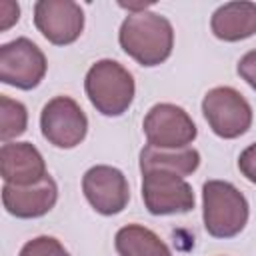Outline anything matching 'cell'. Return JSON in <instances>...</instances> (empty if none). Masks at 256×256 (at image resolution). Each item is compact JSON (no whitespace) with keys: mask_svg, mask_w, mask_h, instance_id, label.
<instances>
[{"mask_svg":"<svg viewBox=\"0 0 256 256\" xmlns=\"http://www.w3.org/2000/svg\"><path fill=\"white\" fill-rule=\"evenodd\" d=\"M238 170L246 180L256 184V142L246 146L238 156Z\"/></svg>","mask_w":256,"mask_h":256,"instance_id":"cell-18","label":"cell"},{"mask_svg":"<svg viewBox=\"0 0 256 256\" xmlns=\"http://www.w3.org/2000/svg\"><path fill=\"white\" fill-rule=\"evenodd\" d=\"M34 26L50 44L68 46L84 30V10L72 0H38L34 4Z\"/></svg>","mask_w":256,"mask_h":256,"instance_id":"cell-10","label":"cell"},{"mask_svg":"<svg viewBox=\"0 0 256 256\" xmlns=\"http://www.w3.org/2000/svg\"><path fill=\"white\" fill-rule=\"evenodd\" d=\"M210 30L218 40L240 42L256 34V4L226 2L218 6L210 18Z\"/></svg>","mask_w":256,"mask_h":256,"instance_id":"cell-13","label":"cell"},{"mask_svg":"<svg viewBox=\"0 0 256 256\" xmlns=\"http://www.w3.org/2000/svg\"><path fill=\"white\" fill-rule=\"evenodd\" d=\"M28 110L22 102L2 94L0 96V140L6 144L26 132Z\"/></svg>","mask_w":256,"mask_h":256,"instance_id":"cell-16","label":"cell"},{"mask_svg":"<svg viewBox=\"0 0 256 256\" xmlns=\"http://www.w3.org/2000/svg\"><path fill=\"white\" fill-rule=\"evenodd\" d=\"M82 192L88 204L102 216L120 214L130 200V186L122 170L96 164L88 168L82 176Z\"/></svg>","mask_w":256,"mask_h":256,"instance_id":"cell-9","label":"cell"},{"mask_svg":"<svg viewBox=\"0 0 256 256\" xmlns=\"http://www.w3.org/2000/svg\"><path fill=\"white\" fill-rule=\"evenodd\" d=\"M0 174L4 184L32 186L48 176L40 150L30 142H6L0 148Z\"/></svg>","mask_w":256,"mask_h":256,"instance_id":"cell-11","label":"cell"},{"mask_svg":"<svg viewBox=\"0 0 256 256\" xmlns=\"http://www.w3.org/2000/svg\"><path fill=\"white\" fill-rule=\"evenodd\" d=\"M238 74L242 80H246V84L256 90V48L246 52L240 60H238V66H236Z\"/></svg>","mask_w":256,"mask_h":256,"instance_id":"cell-19","label":"cell"},{"mask_svg":"<svg viewBox=\"0 0 256 256\" xmlns=\"http://www.w3.org/2000/svg\"><path fill=\"white\" fill-rule=\"evenodd\" d=\"M58 200V186L48 174L44 180L32 186H2V204L8 214L16 218H40L48 214Z\"/></svg>","mask_w":256,"mask_h":256,"instance_id":"cell-12","label":"cell"},{"mask_svg":"<svg viewBox=\"0 0 256 256\" xmlns=\"http://www.w3.org/2000/svg\"><path fill=\"white\" fill-rule=\"evenodd\" d=\"M202 114L210 130L224 140L238 138L252 126V106L232 86L208 90L202 98Z\"/></svg>","mask_w":256,"mask_h":256,"instance_id":"cell-4","label":"cell"},{"mask_svg":"<svg viewBox=\"0 0 256 256\" xmlns=\"http://www.w3.org/2000/svg\"><path fill=\"white\" fill-rule=\"evenodd\" d=\"M198 166H200V152L192 146L178 148V150H164V148H154L146 144L140 150V172H146L152 168H164L180 176H188L196 172Z\"/></svg>","mask_w":256,"mask_h":256,"instance_id":"cell-15","label":"cell"},{"mask_svg":"<svg viewBox=\"0 0 256 256\" xmlns=\"http://www.w3.org/2000/svg\"><path fill=\"white\" fill-rule=\"evenodd\" d=\"M18 20H20V6H18V2L2 0L0 2V30L6 32Z\"/></svg>","mask_w":256,"mask_h":256,"instance_id":"cell-20","label":"cell"},{"mask_svg":"<svg viewBox=\"0 0 256 256\" xmlns=\"http://www.w3.org/2000/svg\"><path fill=\"white\" fill-rule=\"evenodd\" d=\"M18 256H70V252L54 236H36L22 246Z\"/></svg>","mask_w":256,"mask_h":256,"instance_id":"cell-17","label":"cell"},{"mask_svg":"<svg viewBox=\"0 0 256 256\" xmlns=\"http://www.w3.org/2000/svg\"><path fill=\"white\" fill-rule=\"evenodd\" d=\"M246 196L226 180H208L202 186V220L214 238H234L248 222Z\"/></svg>","mask_w":256,"mask_h":256,"instance_id":"cell-2","label":"cell"},{"mask_svg":"<svg viewBox=\"0 0 256 256\" xmlns=\"http://www.w3.org/2000/svg\"><path fill=\"white\" fill-rule=\"evenodd\" d=\"M142 200L152 216L186 214L196 204L194 190L184 176L164 168L142 172Z\"/></svg>","mask_w":256,"mask_h":256,"instance_id":"cell-5","label":"cell"},{"mask_svg":"<svg viewBox=\"0 0 256 256\" xmlns=\"http://www.w3.org/2000/svg\"><path fill=\"white\" fill-rule=\"evenodd\" d=\"M40 130L52 146L68 150L86 138L88 118L74 98L54 96L40 112Z\"/></svg>","mask_w":256,"mask_h":256,"instance_id":"cell-8","label":"cell"},{"mask_svg":"<svg viewBox=\"0 0 256 256\" xmlns=\"http://www.w3.org/2000/svg\"><path fill=\"white\" fill-rule=\"evenodd\" d=\"M118 42L140 66L152 68L170 58L174 48V28L162 14L150 10L128 12L120 26Z\"/></svg>","mask_w":256,"mask_h":256,"instance_id":"cell-1","label":"cell"},{"mask_svg":"<svg viewBox=\"0 0 256 256\" xmlns=\"http://www.w3.org/2000/svg\"><path fill=\"white\" fill-rule=\"evenodd\" d=\"M48 70L44 52L26 36L0 46V80L18 90L36 88Z\"/></svg>","mask_w":256,"mask_h":256,"instance_id":"cell-7","label":"cell"},{"mask_svg":"<svg viewBox=\"0 0 256 256\" xmlns=\"http://www.w3.org/2000/svg\"><path fill=\"white\" fill-rule=\"evenodd\" d=\"M142 130L150 146L164 150L188 148L198 136V128L190 114L182 106L170 102L154 104L144 116Z\"/></svg>","mask_w":256,"mask_h":256,"instance_id":"cell-6","label":"cell"},{"mask_svg":"<svg viewBox=\"0 0 256 256\" xmlns=\"http://www.w3.org/2000/svg\"><path fill=\"white\" fill-rule=\"evenodd\" d=\"M118 256H172L166 242L142 224H126L114 236Z\"/></svg>","mask_w":256,"mask_h":256,"instance_id":"cell-14","label":"cell"},{"mask_svg":"<svg viewBox=\"0 0 256 256\" xmlns=\"http://www.w3.org/2000/svg\"><path fill=\"white\" fill-rule=\"evenodd\" d=\"M84 90L90 104L104 116H122L136 92L134 76L116 60L102 58L94 62L84 78Z\"/></svg>","mask_w":256,"mask_h":256,"instance_id":"cell-3","label":"cell"}]
</instances>
